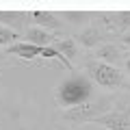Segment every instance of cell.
I'll list each match as a JSON object with an SVG mask.
<instances>
[{"label":"cell","mask_w":130,"mask_h":130,"mask_svg":"<svg viewBox=\"0 0 130 130\" xmlns=\"http://www.w3.org/2000/svg\"><path fill=\"white\" fill-rule=\"evenodd\" d=\"M54 98H56V104L63 111H67V108H74V106L91 102L93 85L85 74H70L67 78H63L59 83Z\"/></svg>","instance_id":"1"},{"label":"cell","mask_w":130,"mask_h":130,"mask_svg":"<svg viewBox=\"0 0 130 130\" xmlns=\"http://www.w3.org/2000/svg\"><path fill=\"white\" fill-rule=\"evenodd\" d=\"M108 106H111V100L108 98H100V100H93V102L80 104V106L67 108V111H61V119L67 121V124H74V126H85V124H91L98 117L106 115Z\"/></svg>","instance_id":"2"},{"label":"cell","mask_w":130,"mask_h":130,"mask_svg":"<svg viewBox=\"0 0 130 130\" xmlns=\"http://www.w3.org/2000/svg\"><path fill=\"white\" fill-rule=\"evenodd\" d=\"M89 74H91L93 83L98 87H104V89H119L126 87L128 89V83H126L124 74H121L117 67L106 63H100V61H89Z\"/></svg>","instance_id":"3"},{"label":"cell","mask_w":130,"mask_h":130,"mask_svg":"<svg viewBox=\"0 0 130 130\" xmlns=\"http://www.w3.org/2000/svg\"><path fill=\"white\" fill-rule=\"evenodd\" d=\"M93 126H100V128L106 130H130V106H117L113 111H108L106 115L98 117L91 121Z\"/></svg>","instance_id":"4"},{"label":"cell","mask_w":130,"mask_h":130,"mask_svg":"<svg viewBox=\"0 0 130 130\" xmlns=\"http://www.w3.org/2000/svg\"><path fill=\"white\" fill-rule=\"evenodd\" d=\"M98 18H102L111 30H117L119 35L130 30V11H113V13H98Z\"/></svg>","instance_id":"5"},{"label":"cell","mask_w":130,"mask_h":130,"mask_svg":"<svg viewBox=\"0 0 130 130\" xmlns=\"http://www.w3.org/2000/svg\"><path fill=\"white\" fill-rule=\"evenodd\" d=\"M54 35H52L50 30H43V28L39 26H28L26 30H24V41L26 43H32V46H37V48H48L52 46V41H54Z\"/></svg>","instance_id":"6"},{"label":"cell","mask_w":130,"mask_h":130,"mask_svg":"<svg viewBox=\"0 0 130 130\" xmlns=\"http://www.w3.org/2000/svg\"><path fill=\"white\" fill-rule=\"evenodd\" d=\"M95 61H100V63H106V65H113V67H117V63L121 61V48L117 46V43L113 41H104L100 48H95Z\"/></svg>","instance_id":"7"},{"label":"cell","mask_w":130,"mask_h":130,"mask_svg":"<svg viewBox=\"0 0 130 130\" xmlns=\"http://www.w3.org/2000/svg\"><path fill=\"white\" fill-rule=\"evenodd\" d=\"M76 43L89 48V50H91V48H100L104 43V32L98 26H87V28H83V30L76 35Z\"/></svg>","instance_id":"8"},{"label":"cell","mask_w":130,"mask_h":130,"mask_svg":"<svg viewBox=\"0 0 130 130\" xmlns=\"http://www.w3.org/2000/svg\"><path fill=\"white\" fill-rule=\"evenodd\" d=\"M30 22H35V26L43 28V30H61L63 28V22L59 20V15L52 13V11H30Z\"/></svg>","instance_id":"9"},{"label":"cell","mask_w":130,"mask_h":130,"mask_svg":"<svg viewBox=\"0 0 130 130\" xmlns=\"http://www.w3.org/2000/svg\"><path fill=\"white\" fill-rule=\"evenodd\" d=\"M5 54L20 56V59H24V61H32V59H37V56H41V48L32 46V43H26V41H20V43L9 46L5 50Z\"/></svg>","instance_id":"10"},{"label":"cell","mask_w":130,"mask_h":130,"mask_svg":"<svg viewBox=\"0 0 130 130\" xmlns=\"http://www.w3.org/2000/svg\"><path fill=\"white\" fill-rule=\"evenodd\" d=\"M26 18H30V11H0V24L11 28V30L26 26V22H28Z\"/></svg>","instance_id":"11"},{"label":"cell","mask_w":130,"mask_h":130,"mask_svg":"<svg viewBox=\"0 0 130 130\" xmlns=\"http://www.w3.org/2000/svg\"><path fill=\"white\" fill-rule=\"evenodd\" d=\"M52 48H54V50H59L61 54L65 56V59L70 61V63H72V59L78 54V43H76L74 37H61V39H54V41H52Z\"/></svg>","instance_id":"12"},{"label":"cell","mask_w":130,"mask_h":130,"mask_svg":"<svg viewBox=\"0 0 130 130\" xmlns=\"http://www.w3.org/2000/svg\"><path fill=\"white\" fill-rule=\"evenodd\" d=\"M13 43H20V32L18 30H11V28H7V26H2L0 24V48H9V46H13Z\"/></svg>","instance_id":"13"},{"label":"cell","mask_w":130,"mask_h":130,"mask_svg":"<svg viewBox=\"0 0 130 130\" xmlns=\"http://www.w3.org/2000/svg\"><path fill=\"white\" fill-rule=\"evenodd\" d=\"M63 18H70L72 22H80V18H89V13H72V11H63Z\"/></svg>","instance_id":"14"},{"label":"cell","mask_w":130,"mask_h":130,"mask_svg":"<svg viewBox=\"0 0 130 130\" xmlns=\"http://www.w3.org/2000/svg\"><path fill=\"white\" fill-rule=\"evenodd\" d=\"M119 43H121V46H126V48H130V30L124 32V35H119Z\"/></svg>","instance_id":"15"},{"label":"cell","mask_w":130,"mask_h":130,"mask_svg":"<svg viewBox=\"0 0 130 130\" xmlns=\"http://www.w3.org/2000/svg\"><path fill=\"white\" fill-rule=\"evenodd\" d=\"M124 67H126V76L130 78V54L126 56V61H124Z\"/></svg>","instance_id":"16"},{"label":"cell","mask_w":130,"mask_h":130,"mask_svg":"<svg viewBox=\"0 0 130 130\" xmlns=\"http://www.w3.org/2000/svg\"><path fill=\"white\" fill-rule=\"evenodd\" d=\"M2 59H5V50H0V61H2Z\"/></svg>","instance_id":"17"}]
</instances>
